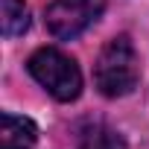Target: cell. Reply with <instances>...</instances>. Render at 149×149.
I'll return each mask as SVG.
<instances>
[{
	"instance_id": "cell-1",
	"label": "cell",
	"mask_w": 149,
	"mask_h": 149,
	"mask_svg": "<svg viewBox=\"0 0 149 149\" xmlns=\"http://www.w3.org/2000/svg\"><path fill=\"white\" fill-rule=\"evenodd\" d=\"M94 79L100 94L105 97H126L134 91L140 79V58L129 35H117L100 50V58L94 64Z\"/></svg>"
},
{
	"instance_id": "cell-2",
	"label": "cell",
	"mask_w": 149,
	"mask_h": 149,
	"mask_svg": "<svg viewBox=\"0 0 149 149\" xmlns=\"http://www.w3.org/2000/svg\"><path fill=\"white\" fill-rule=\"evenodd\" d=\"M32 79L58 102H70L82 94V73L70 56H64L56 47H41L26 61Z\"/></svg>"
},
{
	"instance_id": "cell-3",
	"label": "cell",
	"mask_w": 149,
	"mask_h": 149,
	"mask_svg": "<svg viewBox=\"0 0 149 149\" xmlns=\"http://www.w3.org/2000/svg\"><path fill=\"white\" fill-rule=\"evenodd\" d=\"M105 9V0H53L47 6V29L67 41L82 35Z\"/></svg>"
},
{
	"instance_id": "cell-4",
	"label": "cell",
	"mask_w": 149,
	"mask_h": 149,
	"mask_svg": "<svg viewBox=\"0 0 149 149\" xmlns=\"http://www.w3.org/2000/svg\"><path fill=\"white\" fill-rule=\"evenodd\" d=\"M38 140V129L29 117L3 114L0 117V149H32Z\"/></svg>"
},
{
	"instance_id": "cell-5",
	"label": "cell",
	"mask_w": 149,
	"mask_h": 149,
	"mask_svg": "<svg viewBox=\"0 0 149 149\" xmlns=\"http://www.w3.org/2000/svg\"><path fill=\"white\" fill-rule=\"evenodd\" d=\"M29 29V9L24 0H3V35L15 38Z\"/></svg>"
},
{
	"instance_id": "cell-6",
	"label": "cell",
	"mask_w": 149,
	"mask_h": 149,
	"mask_svg": "<svg viewBox=\"0 0 149 149\" xmlns=\"http://www.w3.org/2000/svg\"><path fill=\"white\" fill-rule=\"evenodd\" d=\"M79 149H126V140L108 126H94L91 132H85Z\"/></svg>"
}]
</instances>
